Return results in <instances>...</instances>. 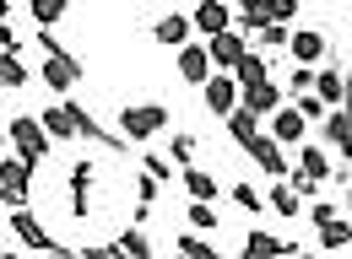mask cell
<instances>
[{"instance_id": "1", "label": "cell", "mask_w": 352, "mask_h": 259, "mask_svg": "<svg viewBox=\"0 0 352 259\" xmlns=\"http://www.w3.org/2000/svg\"><path fill=\"white\" fill-rule=\"evenodd\" d=\"M6 135H11V146H16V157H22L28 168H38L49 157V135H44V125H38V114H16V119L6 125Z\"/></svg>"}, {"instance_id": "2", "label": "cell", "mask_w": 352, "mask_h": 259, "mask_svg": "<svg viewBox=\"0 0 352 259\" xmlns=\"http://www.w3.org/2000/svg\"><path fill=\"white\" fill-rule=\"evenodd\" d=\"M120 130H125V140H152L157 130H168V108L163 103H131L125 114H120Z\"/></svg>"}, {"instance_id": "3", "label": "cell", "mask_w": 352, "mask_h": 259, "mask_svg": "<svg viewBox=\"0 0 352 259\" xmlns=\"http://www.w3.org/2000/svg\"><path fill=\"white\" fill-rule=\"evenodd\" d=\"M287 178H293V189H298V195H320V189H325V178H331L325 151H320V146H304V151H298V168H287Z\"/></svg>"}, {"instance_id": "4", "label": "cell", "mask_w": 352, "mask_h": 259, "mask_svg": "<svg viewBox=\"0 0 352 259\" xmlns=\"http://www.w3.org/2000/svg\"><path fill=\"white\" fill-rule=\"evenodd\" d=\"M11 232H16V243L22 249H38V254H60V243L49 238V227L38 216L28 211V206H11Z\"/></svg>"}, {"instance_id": "5", "label": "cell", "mask_w": 352, "mask_h": 259, "mask_svg": "<svg viewBox=\"0 0 352 259\" xmlns=\"http://www.w3.org/2000/svg\"><path fill=\"white\" fill-rule=\"evenodd\" d=\"M33 195V168L22 157H6L0 162V206H28Z\"/></svg>"}, {"instance_id": "6", "label": "cell", "mask_w": 352, "mask_h": 259, "mask_svg": "<svg viewBox=\"0 0 352 259\" xmlns=\"http://www.w3.org/2000/svg\"><path fill=\"white\" fill-rule=\"evenodd\" d=\"M201 86H206V108H212L217 119H228V114L239 108V97H244V86H239V76H233V71H212Z\"/></svg>"}, {"instance_id": "7", "label": "cell", "mask_w": 352, "mask_h": 259, "mask_svg": "<svg viewBox=\"0 0 352 259\" xmlns=\"http://www.w3.org/2000/svg\"><path fill=\"white\" fill-rule=\"evenodd\" d=\"M82 82V65L65 54V49H54V54H44V86L49 92H71V86Z\"/></svg>"}, {"instance_id": "8", "label": "cell", "mask_w": 352, "mask_h": 259, "mask_svg": "<svg viewBox=\"0 0 352 259\" xmlns=\"http://www.w3.org/2000/svg\"><path fill=\"white\" fill-rule=\"evenodd\" d=\"M325 33H320V27H298V33H287V54H293V60H298V65H320V60H325Z\"/></svg>"}, {"instance_id": "9", "label": "cell", "mask_w": 352, "mask_h": 259, "mask_svg": "<svg viewBox=\"0 0 352 259\" xmlns=\"http://www.w3.org/2000/svg\"><path fill=\"white\" fill-rule=\"evenodd\" d=\"M217 65H212V54H206V43H179V76L190 86H201L206 76H212Z\"/></svg>"}, {"instance_id": "10", "label": "cell", "mask_w": 352, "mask_h": 259, "mask_svg": "<svg viewBox=\"0 0 352 259\" xmlns=\"http://www.w3.org/2000/svg\"><path fill=\"white\" fill-rule=\"evenodd\" d=\"M271 140H282V146H304L309 140V119L298 108H276L271 114Z\"/></svg>"}, {"instance_id": "11", "label": "cell", "mask_w": 352, "mask_h": 259, "mask_svg": "<svg viewBox=\"0 0 352 259\" xmlns=\"http://www.w3.org/2000/svg\"><path fill=\"white\" fill-rule=\"evenodd\" d=\"M244 49H250V43L239 38L233 27H222V33H212V38H206V54H212V65H217V71H233Z\"/></svg>"}, {"instance_id": "12", "label": "cell", "mask_w": 352, "mask_h": 259, "mask_svg": "<svg viewBox=\"0 0 352 259\" xmlns=\"http://www.w3.org/2000/svg\"><path fill=\"white\" fill-rule=\"evenodd\" d=\"M190 22L212 38V33H222V27H233V5H228V0H195V16H190Z\"/></svg>"}, {"instance_id": "13", "label": "cell", "mask_w": 352, "mask_h": 259, "mask_svg": "<svg viewBox=\"0 0 352 259\" xmlns=\"http://www.w3.org/2000/svg\"><path fill=\"white\" fill-rule=\"evenodd\" d=\"M233 76H239V86L271 82V54H261V49H244V54H239V65H233Z\"/></svg>"}, {"instance_id": "14", "label": "cell", "mask_w": 352, "mask_h": 259, "mask_svg": "<svg viewBox=\"0 0 352 259\" xmlns=\"http://www.w3.org/2000/svg\"><path fill=\"white\" fill-rule=\"evenodd\" d=\"M244 151H250V157H255V162H261V168L271 173V178H282V173H287V157H282V140H271V135H255V140H250Z\"/></svg>"}, {"instance_id": "15", "label": "cell", "mask_w": 352, "mask_h": 259, "mask_svg": "<svg viewBox=\"0 0 352 259\" xmlns=\"http://www.w3.org/2000/svg\"><path fill=\"white\" fill-rule=\"evenodd\" d=\"M239 103H244V108H250V114H276V108H282V86L276 82H261V86H244V97H239Z\"/></svg>"}, {"instance_id": "16", "label": "cell", "mask_w": 352, "mask_h": 259, "mask_svg": "<svg viewBox=\"0 0 352 259\" xmlns=\"http://www.w3.org/2000/svg\"><path fill=\"white\" fill-rule=\"evenodd\" d=\"M244 254H250V259H265V254H298V243H293V238H271V232H261V227H255V232L244 238Z\"/></svg>"}, {"instance_id": "17", "label": "cell", "mask_w": 352, "mask_h": 259, "mask_svg": "<svg viewBox=\"0 0 352 259\" xmlns=\"http://www.w3.org/2000/svg\"><path fill=\"white\" fill-rule=\"evenodd\" d=\"M190 33H195V22L184 16V11H174V16H163L157 27H152V38L168 43V49H179V43H190Z\"/></svg>"}, {"instance_id": "18", "label": "cell", "mask_w": 352, "mask_h": 259, "mask_svg": "<svg viewBox=\"0 0 352 259\" xmlns=\"http://www.w3.org/2000/svg\"><path fill=\"white\" fill-rule=\"evenodd\" d=\"M38 125H44L49 140H76V119H71V108L60 103V108H44L38 114Z\"/></svg>"}, {"instance_id": "19", "label": "cell", "mask_w": 352, "mask_h": 259, "mask_svg": "<svg viewBox=\"0 0 352 259\" xmlns=\"http://www.w3.org/2000/svg\"><path fill=\"white\" fill-rule=\"evenodd\" d=\"M325 140L342 151V157H352V114L347 108H336V114H325Z\"/></svg>"}, {"instance_id": "20", "label": "cell", "mask_w": 352, "mask_h": 259, "mask_svg": "<svg viewBox=\"0 0 352 259\" xmlns=\"http://www.w3.org/2000/svg\"><path fill=\"white\" fill-rule=\"evenodd\" d=\"M352 243V216H325V221H320V249H347Z\"/></svg>"}, {"instance_id": "21", "label": "cell", "mask_w": 352, "mask_h": 259, "mask_svg": "<svg viewBox=\"0 0 352 259\" xmlns=\"http://www.w3.org/2000/svg\"><path fill=\"white\" fill-rule=\"evenodd\" d=\"M87 189H92V162L71 168V216H92L87 211Z\"/></svg>"}, {"instance_id": "22", "label": "cell", "mask_w": 352, "mask_h": 259, "mask_svg": "<svg viewBox=\"0 0 352 259\" xmlns=\"http://www.w3.org/2000/svg\"><path fill=\"white\" fill-rule=\"evenodd\" d=\"M228 135H233V140H239V146H250V140H255V135H261V114H250V108H244V103H239V108H233V114H228Z\"/></svg>"}, {"instance_id": "23", "label": "cell", "mask_w": 352, "mask_h": 259, "mask_svg": "<svg viewBox=\"0 0 352 259\" xmlns=\"http://www.w3.org/2000/svg\"><path fill=\"white\" fill-rule=\"evenodd\" d=\"M0 86H6V92H22V86H28V65H22V54H11V49H0Z\"/></svg>"}, {"instance_id": "24", "label": "cell", "mask_w": 352, "mask_h": 259, "mask_svg": "<svg viewBox=\"0 0 352 259\" xmlns=\"http://www.w3.org/2000/svg\"><path fill=\"white\" fill-rule=\"evenodd\" d=\"M314 92H320V103H325V108H342V92H347L342 71H314Z\"/></svg>"}, {"instance_id": "25", "label": "cell", "mask_w": 352, "mask_h": 259, "mask_svg": "<svg viewBox=\"0 0 352 259\" xmlns=\"http://www.w3.org/2000/svg\"><path fill=\"white\" fill-rule=\"evenodd\" d=\"M184 189H190V200H217V178L206 168H184Z\"/></svg>"}, {"instance_id": "26", "label": "cell", "mask_w": 352, "mask_h": 259, "mask_svg": "<svg viewBox=\"0 0 352 259\" xmlns=\"http://www.w3.org/2000/svg\"><path fill=\"white\" fill-rule=\"evenodd\" d=\"M271 211L276 216H298L304 211V195H298L293 184H271Z\"/></svg>"}, {"instance_id": "27", "label": "cell", "mask_w": 352, "mask_h": 259, "mask_svg": "<svg viewBox=\"0 0 352 259\" xmlns=\"http://www.w3.org/2000/svg\"><path fill=\"white\" fill-rule=\"evenodd\" d=\"M114 254H135V259H152V238H146L141 227H131V232H120V238H114Z\"/></svg>"}, {"instance_id": "28", "label": "cell", "mask_w": 352, "mask_h": 259, "mask_svg": "<svg viewBox=\"0 0 352 259\" xmlns=\"http://www.w3.org/2000/svg\"><path fill=\"white\" fill-rule=\"evenodd\" d=\"M250 49H261V54H271V49H287V22H265L261 38L250 43Z\"/></svg>"}, {"instance_id": "29", "label": "cell", "mask_w": 352, "mask_h": 259, "mask_svg": "<svg viewBox=\"0 0 352 259\" xmlns=\"http://www.w3.org/2000/svg\"><path fill=\"white\" fill-rule=\"evenodd\" d=\"M65 11H71V0H33V22L38 27H54Z\"/></svg>"}, {"instance_id": "30", "label": "cell", "mask_w": 352, "mask_h": 259, "mask_svg": "<svg viewBox=\"0 0 352 259\" xmlns=\"http://www.w3.org/2000/svg\"><path fill=\"white\" fill-rule=\"evenodd\" d=\"M184 216H190V227H195V232H212V227L222 221V216L212 211V200H190V211H184Z\"/></svg>"}, {"instance_id": "31", "label": "cell", "mask_w": 352, "mask_h": 259, "mask_svg": "<svg viewBox=\"0 0 352 259\" xmlns=\"http://www.w3.org/2000/svg\"><path fill=\"white\" fill-rule=\"evenodd\" d=\"M233 206H239V211H250V216H265V200L250 189V184H233Z\"/></svg>"}, {"instance_id": "32", "label": "cell", "mask_w": 352, "mask_h": 259, "mask_svg": "<svg viewBox=\"0 0 352 259\" xmlns=\"http://www.w3.org/2000/svg\"><path fill=\"white\" fill-rule=\"evenodd\" d=\"M179 254H195V259H212L217 249L201 238V232H179Z\"/></svg>"}, {"instance_id": "33", "label": "cell", "mask_w": 352, "mask_h": 259, "mask_svg": "<svg viewBox=\"0 0 352 259\" xmlns=\"http://www.w3.org/2000/svg\"><path fill=\"white\" fill-rule=\"evenodd\" d=\"M293 108L304 114L309 125H314V119H325V103H320V92H314V86H309V92H298V103H293Z\"/></svg>"}, {"instance_id": "34", "label": "cell", "mask_w": 352, "mask_h": 259, "mask_svg": "<svg viewBox=\"0 0 352 259\" xmlns=\"http://www.w3.org/2000/svg\"><path fill=\"white\" fill-rule=\"evenodd\" d=\"M265 16L271 22H293L298 16V0H265Z\"/></svg>"}, {"instance_id": "35", "label": "cell", "mask_w": 352, "mask_h": 259, "mask_svg": "<svg viewBox=\"0 0 352 259\" xmlns=\"http://www.w3.org/2000/svg\"><path fill=\"white\" fill-rule=\"evenodd\" d=\"M168 157H174V162H190V157H195V135H184V130H179L174 146H168Z\"/></svg>"}, {"instance_id": "36", "label": "cell", "mask_w": 352, "mask_h": 259, "mask_svg": "<svg viewBox=\"0 0 352 259\" xmlns=\"http://www.w3.org/2000/svg\"><path fill=\"white\" fill-rule=\"evenodd\" d=\"M135 195H141V206H152V200H157V178H152L146 168H141V178H135Z\"/></svg>"}, {"instance_id": "37", "label": "cell", "mask_w": 352, "mask_h": 259, "mask_svg": "<svg viewBox=\"0 0 352 259\" xmlns=\"http://www.w3.org/2000/svg\"><path fill=\"white\" fill-rule=\"evenodd\" d=\"M141 168L152 173V178H168V162H163V157H146V162H141Z\"/></svg>"}, {"instance_id": "38", "label": "cell", "mask_w": 352, "mask_h": 259, "mask_svg": "<svg viewBox=\"0 0 352 259\" xmlns=\"http://www.w3.org/2000/svg\"><path fill=\"white\" fill-rule=\"evenodd\" d=\"M325 216H336V206H325V200H314V211H309V221H314V227H320V221H325Z\"/></svg>"}, {"instance_id": "39", "label": "cell", "mask_w": 352, "mask_h": 259, "mask_svg": "<svg viewBox=\"0 0 352 259\" xmlns=\"http://www.w3.org/2000/svg\"><path fill=\"white\" fill-rule=\"evenodd\" d=\"M342 82H347V92H342V103H347V114H352V71H342Z\"/></svg>"}, {"instance_id": "40", "label": "cell", "mask_w": 352, "mask_h": 259, "mask_svg": "<svg viewBox=\"0 0 352 259\" xmlns=\"http://www.w3.org/2000/svg\"><path fill=\"white\" fill-rule=\"evenodd\" d=\"M347 216H352V178H347Z\"/></svg>"}]
</instances>
